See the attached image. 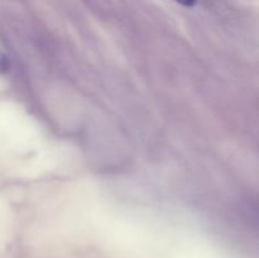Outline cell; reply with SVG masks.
<instances>
[{"mask_svg":"<svg viewBox=\"0 0 259 258\" xmlns=\"http://www.w3.org/2000/svg\"><path fill=\"white\" fill-rule=\"evenodd\" d=\"M9 70V60L7 56L0 51V73H5Z\"/></svg>","mask_w":259,"mask_h":258,"instance_id":"6da1fadb","label":"cell"},{"mask_svg":"<svg viewBox=\"0 0 259 258\" xmlns=\"http://www.w3.org/2000/svg\"><path fill=\"white\" fill-rule=\"evenodd\" d=\"M176 2L184 7H194L196 4V0H176Z\"/></svg>","mask_w":259,"mask_h":258,"instance_id":"7a4b0ae2","label":"cell"}]
</instances>
